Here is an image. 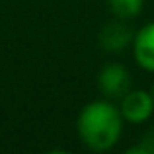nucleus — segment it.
I'll return each instance as SVG.
<instances>
[{
    "instance_id": "obj_1",
    "label": "nucleus",
    "mask_w": 154,
    "mask_h": 154,
    "mask_svg": "<svg viewBox=\"0 0 154 154\" xmlns=\"http://www.w3.org/2000/svg\"><path fill=\"white\" fill-rule=\"evenodd\" d=\"M123 115L107 98L86 103L78 113L76 131L82 144L92 152H107L123 135Z\"/></svg>"
},
{
    "instance_id": "obj_4",
    "label": "nucleus",
    "mask_w": 154,
    "mask_h": 154,
    "mask_svg": "<svg viewBox=\"0 0 154 154\" xmlns=\"http://www.w3.org/2000/svg\"><path fill=\"white\" fill-rule=\"evenodd\" d=\"M133 37H135V31L131 29L127 20L115 18L113 22H107L105 26H102L98 33V43L107 53H123L125 49L131 47Z\"/></svg>"
},
{
    "instance_id": "obj_6",
    "label": "nucleus",
    "mask_w": 154,
    "mask_h": 154,
    "mask_svg": "<svg viewBox=\"0 0 154 154\" xmlns=\"http://www.w3.org/2000/svg\"><path fill=\"white\" fill-rule=\"evenodd\" d=\"M107 2L113 16L119 20H127V22L140 16L144 8V0H107Z\"/></svg>"
},
{
    "instance_id": "obj_7",
    "label": "nucleus",
    "mask_w": 154,
    "mask_h": 154,
    "mask_svg": "<svg viewBox=\"0 0 154 154\" xmlns=\"http://www.w3.org/2000/svg\"><path fill=\"white\" fill-rule=\"evenodd\" d=\"M127 154H154V127H150L137 146L127 148Z\"/></svg>"
},
{
    "instance_id": "obj_5",
    "label": "nucleus",
    "mask_w": 154,
    "mask_h": 154,
    "mask_svg": "<svg viewBox=\"0 0 154 154\" xmlns=\"http://www.w3.org/2000/svg\"><path fill=\"white\" fill-rule=\"evenodd\" d=\"M131 49L137 64L143 70L154 74V22H148L140 29H137Z\"/></svg>"
},
{
    "instance_id": "obj_3",
    "label": "nucleus",
    "mask_w": 154,
    "mask_h": 154,
    "mask_svg": "<svg viewBox=\"0 0 154 154\" xmlns=\"http://www.w3.org/2000/svg\"><path fill=\"white\" fill-rule=\"evenodd\" d=\"M119 111L123 115L125 123L131 125H143L146 123L154 113V100L152 94L146 90H129L123 98L119 100Z\"/></svg>"
},
{
    "instance_id": "obj_2",
    "label": "nucleus",
    "mask_w": 154,
    "mask_h": 154,
    "mask_svg": "<svg viewBox=\"0 0 154 154\" xmlns=\"http://www.w3.org/2000/svg\"><path fill=\"white\" fill-rule=\"evenodd\" d=\"M98 90L107 100H121L131 90V74L119 63H107L98 72Z\"/></svg>"
},
{
    "instance_id": "obj_8",
    "label": "nucleus",
    "mask_w": 154,
    "mask_h": 154,
    "mask_svg": "<svg viewBox=\"0 0 154 154\" xmlns=\"http://www.w3.org/2000/svg\"><path fill=\"white\" fill-rule=\"evenodd\" d=\"M150 94H152V100H154V82H152V90H150Z\"/></svg>"
}]
</instances>
